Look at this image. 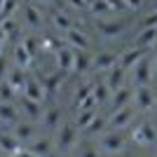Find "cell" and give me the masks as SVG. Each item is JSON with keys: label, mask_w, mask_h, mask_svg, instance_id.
Wrapping results in <instances>:
<instances>
[{"label": "cell", "mask_w": 157, "mask_h": 157, "mask_svg": "<svg viewBox=\"0 0 157 157\" xmlns=\"http://www.w3.org/2000/svg\"><path fill=\"white\" fill-rule=\"evenodd\" d=\"M134 115H136V108H134V105H124V108H117V110H113V115L105 120V124L113 127V131H117V129H122V127L131 124Z\"/></svg>", "instance_id": "obj_1"}, {"label": "cell", "mask_w": 157, "mask_h": 157, "mask_svg": "<svg viewBox=\"0 0 157 157\" xmlns=\"http://www.w3.org/2000/svg\"><path fill=\"white\" fill-rule=\"evenodd\" d=\"M75 143H78V129H75V124H71V122L61 124L59 136H56V148L61 152H68Z\"/></svg>", "instance_id": "obj_2"}, {"label": "cell", "mask_w": 157, "mask_h": 157, "mask_svg": "<svg viewBox=\"0 0 157 157\" xmlns=\"http://www.w3.org/2000/svg\"><path fill=\"white\" fill-rule=\"evenodd\" d=\"M150 80H152V59L143 56V59L134 66V85L136 87H148Z\"/></svg>", "instance_id": "obj_3"}, {"label": "cell", "mask_w": 157, "mask_h": 157, "mask_svg": "<svg viewBox=\"0 0 157 157\" xmlns=\"http://www.w3.org/2000/svg\"><path fill=\"white\" fill-rule=\"evenodd\" d=\"M66 73L56 71L52 73V75H42V80H40V85H42V94H45V101H52L54 96H56V92H59L61 82H63Z\"/></svg>", "instance_id": "obj_4"}, {"label": "cell", "mask_w": 157, "mask_h": 157, "mask_svg": "<svg viewBox=\"0 0 157 157\" xmlns=\"http://www.w3.org/2000/svg\"><path fill=\"white\" fill-rule=\"evenodd\" d=\"M131 141L136 145H152L157 141V134H155V129H152V124L141 122V124H136V129L131 131Z\"/></svg>", "instance_id": "obj_5"}, {"label": "cell", "mask_w": 157, "mask_h": 157, "mask_svg": "<svg viewBox=\"0 0 157 157\" xmlns=\"http://www.w3.org/2000/svg\"><path fill=\"white\" fill-rule=\"evenodd\" d=\"M89 45H92V42H89L85 31H80V28H75V26H73L71 31H66V47L85 52V49H89Z\"/></svg>", "instance_id": "obj_6"}, {"label": "cell", "mask_w": 157, "mask_h": 157, "mask_svg": "<svg viewBox=\"0 0 157 157\" xmlns=\"http://www.w3.org/2000/svg\"><path fill=\"white\" fill-rule=\"evenodd\" d=\"M127 26H129L127 21H96V31L108 40L120 38V35L127 31Z\"/></svg>", "instance_id": "obj_7"}, {"label": "cell", "mask_w": 157, "mask_h": 157, "mask_svg": "<svg viewBox=\"0 0 157 157\" xmlns=\"http://www.w3.org/2000/svg\"><path fill=\"white\" fill-rule=\"evenodd\" d=\"M143 56H148V49L131 47V49H124V52H122V56L117 59V66L122 68V71H129V68H134V66L143 59Z\"/></svg>", "instance_id": "obj_8"}, {"label": "cell", "mask_w": 157, "mask_h": 157, "mask_svg": "<svg viewBox=\"0 0 157 157\" xmlns=\"http://www.w3.org/2000/svg\"><path fill=\"white\" fill-rule=\"evenodd\" d=\"M101 148L105 152H122L124 150V136L120 134V131H108L103 138H101Z\"/></svg>", "instance_id": "obj_9"}, {"label": "cell", "mask_w": 157, "mask_h": 157, "mask_svg": "<svg viewBox=\"0 0 157 157\" xmlns=\"http://www.w3.org/2000/svg\"><path fill=\"white\" fill-rule=\"evenodd\" d=\"M21 96L24 98H31L35 103H42L45 101V94H42V85H40L38 78H26V85L21 89Z\"/></svg>", "instance_id": "obj_10"}, {"label": "cell", "mask_w": 157, "mask_h": 157, "mask_svg": "<svg viewBox=\"0 0 157 157\" xmlns=\"http://www.w3.org/2000/svg\"><path fill=\"white\" fill-rule=\"evenodd\" d=\"M134 98H136V110L148 113V110H152V105H155V94H152L150 87H138Z\"/></svg>", "instance_id": "obj_11"}, {"label": "cell", "mask_w": 157, "mask_h": 157, "mask_svg": "<svg viewBox=\"0 0 157 157\" xmlns=\"http://www.w3.org/2000/svg\"><path fill=\"white\" fill-rule=\"evenodd\" d=\"M26 78H28L26 71H21V68H17V66H14V68H10V71L5 73V82L14 89V94L24 89V85H26Z\"/></svg>", "instance_id": "obj_12"}, {"label": "cell", "mask_w": 157, "mask_h": 157, "mask_svg": "<svg viewBox=\"0 0 157 157\" xmlns=\"http://www.w3.org/2000/svg\"><path fill=\"white\" fill-rule=\"evenodd\" d=\"M124 73H127V71H122L120 66H113L110 71H108V75H105L103 82H105V87L110 89V94L117 92L120 87H124Z\"/></svg>", "instance_id": "obj_13"}, {"label": "cell", "mask_w": 157, "mask_h": 157, "mask_svg": "<svg viewBox=\"0 0 157 157\" xmlns=\"http://www.w3.org/2000/svg\"><path fill=\"white\" fill-rule=\"evenodd\" d=\"M26 150L33 152V155H38V157H49V152H52V141L47 136L45 138H33V141H28Z\"/></svg>", "instance_id": "obj_14"}, {"label": "cell", "mask_w": 157, "mask_h": 157, "mask_svg": "<svg viewBox=\"0 0 157 157\" xmlns=\"http://www.w3.org/2000/svg\"><path fill=\"white\" fill-rule=\"evenodd\" d=\"M92 66L96 68L98 73L110 71L113 66H117V54H115V52H101V54L96 56V59L92 61Z\"/></svg>", "instance_id": "obj_15"}, {"label": "cell", "mask_w": 157, "mask_h": 157, "mask_svg": "<svg viewBox=\"0 0 157 157\" xmlns=\"http://www.w3.org/2000/svg\"><path fill=\"white\" fill-rule=\"evenodd\" d=\"M19 148H21V143L12 136V134H5V131H0V152H2V155L14 157L17 152H19Z\"/></svg>", "instance_id": "obj_16"}, {"label": "cell", "mask_w": 157, "mask_h": 157, "mask_svg": "<svg viewBox=\"0 0 157 157\" xmlns=\"http://www.w3.org/2000/svg\"><path fill=\"white\" fill-rule=\"evenodd\" d=\"M56 68H59L61 73H71L73 68V49L71 47H59L56 49Z\"/></svg>", "instance_id": "obj_17"}, {"label": "cell", "mask_w": 157, "mask_h": 157, "mask_svg": "<svg viewBox=\"0 0 157 157\" xmlns=\"http://www.w3.org/2000/svg\"><path fill=\"white\" fill-rule=\"evenodd\" d=\"M24 21L28 24V28L38 31V28H42V12L33 5H24Z\"/></svg>", "instance_id": "obj_18"}, {"label": "cell", "mask_w": 157, "mask_h": 157, "mask_svg": "<svg viewBox=\"0 0 157 157\" xmlns=\"http://www.w3.org/2000/svg\"><path fill=\"white\" fill-rule=\"evenodd\" d=\"M155 42H157V28H143V31L136 35V40H134V47L150 49Z\"/></svg>", "instance_id": "obj_19"}, {"label": "cell", "mask_w": 157, "mask_h": 157, "mask_svg": "<svg viewBox=\"0 0 157 157\" xmlns=\"http://www.w3.org/2000/svg\"><path fill=\"white\" fill-rule=\"evenodd\" d=\"M0 31H2V35H5V42H17L19 40V21L14 19H7L0 24Z\"/></svg>", "instance_id": "obj_20"}, {"label": "cell", "mask_w": 157, "mask_h": 157, "mask_svg": "<svg viewBox=\"0 0 157 157\" xmlns=\"http://www.w3.org/2000/svg\"><path fill=\"white\" fill-rule=\"evenodd\" d=\"M89 68H92V56H89V54L87 52H73V68L71 71L82 75V73H87Z\"/></svg>", "instance_id": "obj_21"}, {"label": "cell", "mask_w": 157, "mask_h": 157, "mask_svg": "<svg viewBox=\"0 0 157 157\" xmlns=\"http://www.w3.org/2000/svg\"><path fill=\"white\" fill-rule=\"evenodd\" d=\"M31 63H33V56L24 49V45H21V42H17V45H14V66H17V68H21V71H26Z\"/></svg>", "instance_id": "obj_22"}, {"label": "cell", "mask_w": 157, "mask_h": 157, "mask_svg": "<svg viewBox=\"0 0 157 157\" xmlns=\"http://www.w3.org/2000/svg\"><path fill=\"white\" fill-rule=\"evenodd\" d=\"M42 124H45L47 131L56 129V127L61 124V108H59V105H52V108L42 115Z\"/></svg>", "instance_id": "obj_23"}, {"label": "cell", "mask_w": 157, "mask_h": 157, "mask_svg": "<svg viewBox=\"0 0 157 157\" xmlns=\"http://www.w3.org/2000/svg\"><path fill=\"white\" fill-rule=\"evenodd\" d=\"M19 122V110L12 103H0V124H17Z\"/></svg>", "instance_id": "obj_24"}, {"label": "cell", "mask_w": 157, "mask_h": 157, "mask_svg": "<svg viewBox=\"0 0 157 157\" xmlns=\"http://www.w3.org/2000/svg\"><path fill=\"white\" fill-rule=\"evenodd\" d=\"M134 98V92H131L129 87H120L117 92H113V108L117 110V108H124L129 105V101Z\"/></svg>", "instance_id": "obj_25"}, {"label": "cell", "mask_w": 157, "mask_h": 157, "mask_svg": "<svg viewBox=\"0 0 157 157\" xmlns=\"http://www.w3.org/2000/svg\"><path fill=\"white\" fill-rule=\"evenodd\" d=\"M12 136L17 138L19 143H28V141L35 138V129H33V124H14Z\"/></svg>", "instance_id": "obj_26"}, {"label": "cell", "mask_w": 157, "mask_h": 157, "mask_svg": "<svg viewBox=\"0 0 157 157\" xmlns=\"http://www.w3.org/2000/svg\"><path fill=\"white\" fill-rule=\"evenodd\" d=\"M92 98L96 101L98 105L110 101V89L105 87V82H94V85H92Z\"/></svg>", "instance_id": "obj_27"}, {"label": "cell", "mask_w": 157, "mask_h": 157, "mask_svg": "<svg viewBox=\"0 0 157 157\" xmlns=\"http://www.w3.org/2000/svg\"><path fill=\"white\" fill-rule=\"evenodd\" d=\"M21 45H24V49L31 54L33 59H35V56H38V52L42 49V40H40L38 35H26V38L21 40Z\"/></svg>", "instance_id": "obj_28"}, {"label": "cell", "mask_w": 157, "mask_h": 157, "mask_svg": "<svg viewBox=\"0 0 157 157\" xmlns=\"http://www.w3.org/2000/svg\"><path fill=\"white\" fill-rule=\"evenodd\" d=\"M21 110L26 113L31 120H40V115H42V108H40V103L31 101V98H24V96H21Z\"/></svg>", "instance_id": "obj_29"}, {"label": "cell", "mask_w": 157, "mask_h": 157, "mask_svg": "<svg viewBox=\"0 0 157 157\" xmlns=\"http://www.w3.org/2000/svg\"><path fill=\"white\" fill-rule=\"evenodd\" d=\"M52 24L59 28V31H71L73 28V19L66 12H52Z\"/></svg>", "instance_id": "obj_30"}, {"label": "cell", "mask_w": 157, "mask_h": 157, "mask_svg": "<svg viewBox=\"0 0 157 157\" xmlns=\"http://www.w3.org/2000/svg\"><path fill=\"white\" fill-rule=\"evenodd\" d=\"M17 10H19V0H5L2 7H0V24L7 21V19H12Z\"/></svg>", "instance_id": "obj_31"}, {"label": "cell", "mask_w": 157, "mask_h": 157, "mask_svg": "<svg viewBox=\"0 0 157 157\" xmlns=\"http://www.w3.org/2000/svg\"><path fill=\"white\" fill-rule=\"evenodd\" d=\"M92 85L94 82H87V85H80L78 89H75V96H73V103L80 105L82 101H87V98L92 96Z\"/></svg>", "instance_id": "obj_32"}, {"label": "cell", "mask_w": 157, "mask_h": 157, "mask_svg": "<svg viewBox=\"0 0 157 157\" xmlns=\"http://www.w3.org/2000/svg\"><path fill=\"white\" fill-rule=\"evenodd\" d=\"M103 127H105V120L96 115V117H94V120H92V122H89V124H87L82 131H85L87 136H94V134H98V131H103Z\"/></svg>", "instance_id": "obj_33"}, {"label": "cell", "mask_w": 157, "mask_h": 157, "mask_svg": "<svg viewBox=\"0 0 157 157\" xmlns=\"http://www.w3.org/2000/svg\"><path fill=\"white\" fill-rule=\"evenodd\" d=\"M94 117H96V110H80L78 120H75V129H85Z\"/></svg>", "instance_id": "obj_34"}, {"label": "cell", "mask_w": 157, "mask_h": 157, "mask_svg": "<svg viewBox=\"0 0 157 157\" xmlns=\"http://www.w3.org/2000/svg\"><path fill=\"white\" fill-rule=\"evenodd\" d=\"M12 98H14V89L2 80V82H0V103H10Z\"/></svg>", "instance_id": "obj_35"}, {"label": "cell", "mask_w": 157, "mask_h": 157, "mask_svg": "<svg viewBox=\"0 0 157 157\" xmlns=\"http://www.w3.org/2000/svg\"><path fill=\"white\" fill-rule=\"evenodd\" d=\"M89 10H92L94 14H108V12H110V7L105 5V0H92Z\"/></svg>", "instance_id": "obj_36"}, {"label": "cell", "mask_w": 157, "mask_h": 157, "mask_svg": "<svg viewBox=\"0 0 157 157\" xmlns=\"http://www.w3.org/2000/svg\"><path fill=\"white\" fill-rule=\"evenodd\" d=\"M105 5L110 7V12L113 10H115V12H129L127 5H124V0H105Z\"/></svg>", "instance_id": "obj_37"}, {"label": "cell", "mask_w": 157, "mask_h": 157, "mask_svg": "<svg viewBox=\"0 0 157 157\" xmlns=\"http://www.w3.org/2000/svg\"><path fill=\"white\" fill-rule=\"evenodd\" d=\"M141 26H143V28H157V12H150L148 17H143Z\"/></svg>", "instance_id": "obj_38"}, {"label": "cell", "mask_w": 157, "mask_h": 157, "mask_svg": "<svg viewBox=\"0 0 157 157\" xmlns=\"http://www.w3.org/2000/svg\"><path fill=\"white\" fill-rule=\"evenodd\" d=\"M68 5H71V7H75V10H80V12L89 10V5H87V2H82V0H68Z\"/></svg>", "instance_id": "obj_39"}, {"label": "cell", "mask_w": 157, "mask_h": 157, "mask_svg": "<svg viewBox=\"0 0 157 157\" xmlns=\"http://www.w3.org/2000/svg\"><path fill=\"white\" fill-rule=\"evenodd\" d=\"M143 2L145 0H124L127 10H138V7H143Z\"/></svg>", "instance_id": "obj_40"}, {"label": "cell", "mask_w": 157, "mask_h": 157, "mask_svg": "<svg viewBox=\"0 0 157 157\" xmlns=\"http://www.w3.org/2000/svg\"><path fill=\"white\" fill-rule=\"evenodd\" d=\"M5 54H0V82H2V80H5Z\"/></svg>", "instance_id": "obj_41"}, {"label": "cell", "mask_w": 157, "mask_h": 157, "mask_svg": "<svg viewBox=\"0 0 157 157\" xmlns=\"http://www.w3.org/2000/svg\"><path fill=\"white\" fill-rule=\"evenodd\" d=\"M14 157H38V155H33V152H28L26 148H19V152H17Z\"/></svg>", "instance_id": "obj_42"}, {"label": "cell", "mask_w": 157, "mask_h": 157, "mask_svg": "<svg viewBox=\"0 0 157 157\" xmlns=\"http://www.w3.org/2000/svg\"><path fill=\"white\" fill-rule=\"evenodd\" d=\"M152 68H155V71H157V56H155V59H152Z\"/></svg>", "instance_id": "obj_43"}, {"label": "cell", "mask_w": 157, "mask_h": 157, "mask_svg": "<svg viewBox=\"0 0 157 157\" xmlns=\"http://www.w3.org/2000/svg\"><path fill=\"white\" fill-rule=\"evenodd\" d=\"M152 12H157V0H155V2H152Z\"/></svg>", "instance_id": "obj_44"}, {"label": "cell", "mask_w": 157, "mask_h": 157, "mask_svg": "<svg viewBox=\"0 0 157 157\" xmlns=\"http://www.w3.org/2000/svg\"><path fill=\"white\" fill-rule=\"evenodd\" d=\"M82 2H87V5H92V0H82Z\"/></svg>", "instance_id": "obj_45"}, {"label": "cell", "mask_w": 157, "mask_h": 157, "mask_svg": "<svg viewBox=\"0 0 157 157\" xmlns=\"http://www.w3.org/2000/svg\"><path fill=\"white\" fill-rule=\"evenodd\" d=\"M40 2H49V0H40Z\"/></svg>", "instance_id": "obj_46"}, {"label": "cell", "mask_w": 157, "mask_h": 157, "mask_svg": "<svg viewBox=\"0 0 157 157\" xmlns=\"http://www.w3.org/2000/svg\"><path fill=\"white\" fill-rule=\"evenodd\" d=\"M2 2H5V0H0V7H2Z\"/></svg>", "instance_id": "obj_47"}, {"label": "cell", "mask_w": 157, "mask_h": 157, "mask_svg": "<svg viewBox=\"0 0 157 157\" xmlns=\"http://www.w3.org/2000/svg\"><path fill=\"white\" fill-rule=\"evenodd\" d=\"M127 157H136V155H127Z\"/></svg>", "instance_id": "obj_48"}, {"label": "cell", "mask_w": 157, "mask_h": 157, "mask_svg": "<svg viewBox=\"0 0 157 157\" xmlns=\"http://www.w3.org/2000/svg\"><path fill=\"white\" fill-rule=\"evenodd\" d=\"M0 157H7V155H0Z\"/></svg>", "instance_id": "obj_49"}]
</instances>
